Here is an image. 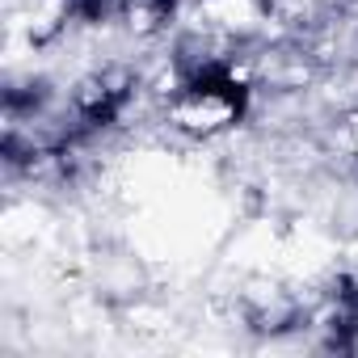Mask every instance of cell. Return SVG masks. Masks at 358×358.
Returning a JSON list of instances; mask_svg holds the SVG:
<instances>
[{
	"label": "cell",
	"instance_id": "6da1fadb",
	"mask_svg": "<svg viewBox=\"0 0 358 358\" xmlns=\"http://www.w3.org/2000/svg\"><path fill=\"white\" fill-rule=\"evenodd\" d=\"M249 106H253L249 85H241L228 72H211V76L186 80L182 93L169 97L160 122L190 143H215L249 118Z\"/></svg>",
	"mask_w": 358,
	"mask_h": 358
}]
</instances>
